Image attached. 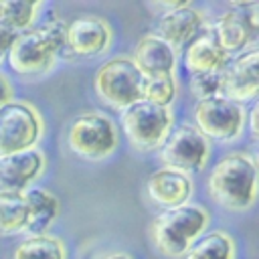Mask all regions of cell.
<instances>
[{"label":"cell","instance_id":"26","mask_svg":"<svg viewBox=\"0 0 259 259\" xmlns=\"http://www.w3.org/2000/svg\"><path fill=\"white\" fill-rule=\"evenodd\" d=\"M257 109H259L257 103H253L251 109L247 111V119H249L247 123H249V132H251L253 138H257V121H255V117H257Z\"/></svg>","mask_w":259,"mask_h":259},{"label":"cell","instance_id":"7","mask_svg":"<svg viewBox=\"0 0 259 259\" xmlns=\"http://www.w3.org/2000/svg\"><path fill=\"white\" fill-rule=\"evenodd\" d=\"M45 134L40 111L22 99L0 105V156L34 150Z\"/></svg>","mask_w":259,"mask_h":259},{"label":"cell","instance_id":"15","mask_svg":"<svg viewBox=\"0 0 259 259\" xmlns=\"http://www.w3.org/2000/svg\"><path fill=\"white\" fill-rule=\"evenodd\" d=\"M192 178L180 170L162 166L154 170L146 180V192L152 202H156L160 208H176L182 204H188L192 196Z\"/></svg>","mask_w":259,"mask_h":259},{"label":"cell","instance_id":"8","mask_svg":"<svg viewBox=\"0 0 259 259\" xmlns=\"http://www.w3.org/2000/svg\"><path fill=\"white\" fill-rule=\"evenodd\" d=\"M194 127L210 142H235L247 125V109L221 95L206 97L194 103L192 109Z\"/></svg>","mask_w":259,"mask_h":259},{"label":"cell","instance_id":"24","mask_svg":"<svg viewBox=\"0 0 259 259\" xmlns=\"http://www.w3.org/2000/svg\"><path fill=\"white\" fill-rule=\"evenodd\" d=\"M219 89H221L219 73H200L190 77V93L196 97V101L219 95Z\"/></svg>","mask_w":259,"mask_h":259},{"label":"cell","instance_id":"11","mask_svg":"<svg viewBox=\"0 0 259 259\" xmlns=\"http://www.w3.org/2000/svg\"><path fill=\"white\" fill-rule=\"evenodd\" d=\"M259 4L255 0L249 2H229L227 10H223L217 22L210 26L221 47L231 53H243L253 42L259 20H257Z\"/></svg>","mask_w":259,"mask_h":259},{"label":"cell","instance_id":"14","mask_svg":"<svg viewBox=\"0 0 259 259\" xmlns=\"http://www.w3.org/2000/svg\"><path fill=\"white\" fill-rule=\"evenodd\" d=\"M45 166L47 158L38 148L0 156V192H24L45 172Z\"/></svg>","mask_w":259,"mask_h":259},{"label":"cell","instance_id":"6","mask_svg":"<svg viewBox=\"0 0 259 259\" xmlns=\"http://www.w3.org/2000/svg\"><path fill=\"white\" fill-rule=\"evenodd\" d=\"M119 125L134 150L154 152L162 148L174 127V115L170 107H160L142 99L121 111Z\"/></svg>","mask_w":259,"mask_h":259},{"label":"cell","instance_id":"5","mask_svg":"<svg viewBox=\"0 0 259 259\" xmlns=\"http://www.w3.org/2000/svg\"><path fill=\"white\" fill-rule=\"evenodd\" d=\"M142 85H144L142 73L134 65V61L125 55L107 59L97 67L93 75L95 95L105 105L117 111H123L136 101H142Z\"/></svg>","mask_w":259,"mask_h":259},{"label":"cell","instance_id":"12","mask_svg":"<svg viewBox=\"0 0 259 259\" xmlns=\"http://www.w3.org/2000/svg\"><path fill=\"white\" fill-rule=\"evenodd\" d=\"M219 95L239 105L255 103L259 91V51L249 47L221 69Z\"/></svg>","mask_w":259,"mask_h":259},{"label":"cell","instance_id":"10","mask_svg":"<svg viewBox=\"0 0 259 259\" xmlns=\"http://www.w3.org/2000/svg\"><path fill=\"white\" fill-rule=\"evenodd\" d=\"M113 42V30L107 20L95 14H83L65 22L63 57L91 59L109 51Z\"/></svg>","mask_w":259,"mask_h":259},{"label":"cell","instance_id":"19","mask_svg":"<svg viewBox=\"0 0 259 259\" xmlns=\"http://www.w3.org/2000/svg\"><path fill=\"white\" fill-rule=\"evenodd\" d=\"M42 6L30 0H0V30L18 34L32 28Z\"/></svg>","mask_w":259,"mask_h":259},{"label":"cell","instance_id":"23","mask_svg":"<svg viewBox=\"0 0 259 259\" xmlns=\"http://www.w3.org/2000/svg\"><path fill=\"white\" fill-rule=\"evenodd\" d=\"M178 95V81L174 75H164V77H152L144 79L142 85V99L160 107H170L172 101Z\"/></svg>","mask_w":259,"mask_h":259},{"label":"cell","instance_id":"4","mask_svg":"<svg viewBox=\"0 0 259 259\" xmlns=\"http://www.w3.org/2000/svg\"><path fill=\"white\" fill-rule=\"evenodd\" d=\"M69 150L87 162H101L109 158L119 146L115 121L101 111H83L67 127Z\"/></svg>","mask_w":259,"mask_h":259},{"label":"cell","instance_id":"18","mask_svg":"<svg viewBox=\"0 0 259 259\" xmlns=\"http://www.w3.org/2000/svg\"><path fill=\"white\" fill-rule=\"evenodd\" d=\"M22 194H24V198L28 202V210H30L28 233L30 235H45L49 231V227L59 217V210H61L59 198L51 190H45L40 186H30Z\"/></svg>","mask_w":259,"mask_h":259},{"label":"cell","instance_id":"3","mask_svg":"<svg viewBox=\"0 0 259 259\" xmlns=\"http://www.w3.org/2000/svg\"><path fill=\"white\" fill-rule=\"evenodd\" d=\"M208 223L210 214L200 204L166 208L154 217L150 225V241L160 255L168 259H180L206 231Z\"/></svg>","mask_w":259,"mask_h":259},{"label":"cell","instance_id":"27","mask_svg":"<svg viewBox=\"0 0 259 259\" xmlns=\"http://www.w3.org/2000/svg\"><path fill=\"white\" fill-rule=\"evenodd\" d=\"M12 36H14V34L0 30V63H2V59H6V51H8V47H10Z\"/></svg>","mask_w":259,"mask_h":259},{"label":"cell","instance_id":"20","mask_svg":"<svg viewBox=\"0 0 259 259\" xmlns=\"http://www.w3.org/2000/svg\"><path fill=\"white\" fill-rule=\"evenodd\" d=\"M30 210L22 192H0V235L28 231Z\"/></svg>","mask_w":259,"mask_h":259},{"label":"cell","instance_id":"16","mask_svg":"<svg viewBox=\"0 0 259 259\" xmlns=\"http://www.w3.org/2000/svg\"><path fill=\"white\" fill-rule=\"evenodd\" d=\"M229 59L231 55L221 47L212 28H202L182 49V65L190 75L221 73V69L229 63Z\"/></svg>","mask_w":259,"mask_h":259},{"label":"cell","instance_id":"22","mask_svg":"<svg viewBox=\"0 0 259 259\" xmlns=\"http://www.w3.org/2000/svg\"><path fill=\"white\" fill-rule=\"evenodd\" d=\"M12 259H67V247L51 233L28 235L14 247Z\"/></svg>","mask_w":259,"mask_h":259},{"label":"cell","instance_id":"28","mask_svg":"<svg viewBox=\"0 0 259 259\" xmlns=\"http://www.w3.org/2000/svg\"><path fill=\"white\" fill-rule=\"evenodd\" d=\"M97 259H134V257L127 255V253H105V255H101Z\"/></svg>","mask_w":259,"mask_h":259},{"label":"cell","instance_id":"9","mask_svg":"<svg viewBox=\"0 0 259 259\" xmlns=\"http://www.w3.org/2000/svg\"><path fill=\"white\" fill-rule=\"evenodd\" d=\"M160 160L164 166L180 170L188 176L196 174L204 170L210 160V142L192 123H180L170 130L166 142L162 144Z\"/></svg>","mask_w":259,"mask_h":259},{"label":"cell","instance_id":"2","mask_svg":"<svg viewBox=\"0 0 259 259\" xmlns=\"http://www.w3.org/2000/svg\"><path fill=\"white\" fill-rule=\"evenodd\" d=\"M208 196L229 212H247L257 198V162L247 152L223 156L206 178Z\"/></svg>","mask_w":259,"mask_h":259},{"label":"cell","instance_id":"21","mask_svg":"<svg viewBox=\"0 0 259 259\" xmlns=\"http://www.w3.org/2000/svg\"><path fill=\"white\" fill-rule=\"evenodd\" d=\"M235 257H237L235 239L219 229L202 233L184 255V259H235Z\"/></svg>","mask_w":259,"mask_h":259},{"label":"cell","instance_id":"17","mask_svg":"<svg viewBox=\"0 0 259 259\" xmlns=\"http://www.w3.org/2000/svg\"><path fill=\"white\" fill-rule=\"evenodd\" d=\"M144 79L174 75L176 69V53L156 34H144L130 57Z\"/></svg>","mask_w":259,"mask_h":259},{"label":"cell","instance_id":"13","mask_svg":"<svg viewBox=\"0 0 259 259\" xmlns=\"http://www.w3.org/2000/svg\"><path fill=\"white\" fill-rule=\"evenodd\" d=\"M204 26V14L190 2H178L174 8L160 14L156 36H160L174 53L182 51Z\"/></svg>","mask_w":259,"mask_h":259},{"label":"cell","instance_id":"1","mask_svg":"<svg viewBox=\"0 0 259 259\" xmlns=\"http://www.w3.org/2000/svg\"><path fill=\"white\" fill-rule=\"evenodd\" d=\"M65 22L61 18L45 20L24 32L12 36L6 51V63L12 73L24 79H34L55 67L59 53H63Z\"/></svg>","mask_w":259,"mask_h":259},{"label":"cell","instance_id":"25","mask_svg":"<svg viewBox=\"0 0 259 259\" xmlns=\"http://www.w3.org/2000/svg\"><path fill=\"white\" fill-rule=\"evenodd\" d=\"M10 99H14V89L8 81V77L4 73H0V105L8 103Z\"/></svg>","mask_w":259,"mask_h":259}]
</instances>
